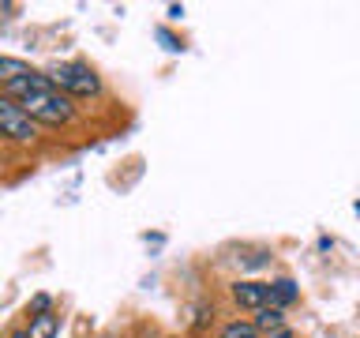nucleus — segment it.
Here are the masks:
<instances>
[{"mask_svg": "<svg viewBox=\"0 0 360 338\" xmlns=\"http://www.w3.org/2000/svg\"><path fill=\"white\" fill-rule=\"evenodd\" d=\"M49 83H53V90H60V94H68V98H98L101 94V79H98V72L90 64H83V61H64V64H53L49 72Z\"/></svg>", "mask_w": 360, "mask_h": 338, "instance_id": "1", "label": "nucleus"}, {"mask_svg": "<svg viewBox=\"0 0 360 338\" xmlns=\"http://www.w3.org/2000/svg\"><path fill=\"white\" fill-rule=\"evenodd\" d=\"M19 106H22V113H27L34 124H49V128H64V124L75 120L72 98L60 94V90H41V94L22 98Z\"/></svg>", "mask_w": 360, "mask_h": 338, "instance_id": "2", "label": "nucleus"}, {"mask_svg": "<svg viewBox=\"0 0 360 338\" xmlns=\"http://www.w3.org/2000/svg\"><path fill=\"white\" fill-rule=\"evenodd\" d=\"M0 132L8 135V143H19V146H34V139H38V124L11 98H0Z\"/></svg>", "mask_w": 360, "mask_h": 338, "instance_id": "3", "label": "nucleus"}, {"mask_svg": "<svg viewBox=\"0 0 360 338\" xmlns=\"http://www.w3.org/2000/svg\"><path fill=\"white\" fill-rule=\"evenodd\" d=\"M233 301L240 304V308L248 312H263L266 304H270V282H236L233 286Z\"/></svg>", "mask_w": 360, "mask_h": 338, "instance_id": "4", "label": "nucleus"}, {"mask_svg": "<svg viewBox=\"0 0 360 338\" xmlns=\"http://www.w3.org/2000/svg\"><path fill=\"white\" fill-rule=\"evenodd\" d=\"M300 297V286L292 278H274L270 282V304H274V308H285V304H292Z\"/></svg>", "mask_w": 360, "mask_h": 338, "instance_id": "5", "label": "nucleus"}, {"mask_svg": "<svg viewBox=\"0 0 360 338\" xmlns=\"http://www.w3.org/2000/svg\"><path fill=\"white\" fill-rule=\"evenodd\" d=\"M30 338H56L60 334V315L56 312H45V315H30V327H27Z\"/></svg>", "mask_w": 360, "mask_h": 338, "instance_id": "6", "label": "nucleus"}, {"mask_svg": "<svg viewBox=\"0 0 360 338\" xmlns=\"http://www.w3.org/2000/svg\"><path fill=\"white\" fill-rule=\"evenodd\" d=\"M34 68L30 64H22V61H15V56H0V83H15V79H22V75H30Z\"/></svg>", "mask_w": 360, "mask_h": 338, "instance_id": "7", "label": "nucleus"}, {"mask_svg": "<svg viewBox=\"0 0 360 338\" xmlns=\"http://www.w3.org/2000/svg\"><path fill=\"white\" fill-rule=\"evenodd\" d=\"M218 338H263V331L255 327V320H233L221 327Z\"/></svg>", "mask_w": 360, "mask_h": 338, "instance_id": "8", "label": "nucleus"}, {"mask_svg": "<svg viewBox=\"0 0 360 338\" xmlns=\"http://www.w3.org/2000/svg\"><path fill=\"white\" fill-rule=\"evenodd\" d=\"M255 327H259L263 334L278 331V327H285V312H281V308H274V304H266V308L255 315Z\"/></svg>", "mask_w": 360, "mask_h": 338, "instance_id": "9", "label": "nucleus"}, {"mask_svg": "<svg viewBox=\"0 0 360 338\" xmlns=\"http://www.w3.org/2000/svg\"><path fill=\"white\" fill-rule=\"evenodd\" d=\"M30 312H34V315L53 312V297H49V293H34V297H30Z\"/></svg>", "mask_w": 360, "mask_h": 338, "instance_id": "10", "label": "nucleus"}, {"mask_svg": "<svg viewBox=\"0 0 360 338\" xmlns=\"http://www.w3.org/2000/svg\"><path fill=\"white\" fill-rule=\"evenodd\" d=\"M158 38H162V42H165V49H169V53H176V49H184V45H180V42H176V38H173V34H169V30H162V27H158Z\"/></svg>", "mask_w": 360, "mask_h": 338, "instance_id": "11", "label": "nucleus"}, {"mask_svg": "<svg viewBox=\"0 0 360 338\" xmlns=\"http://www.w3.org/2000/svg\"><path fill=\"white\" fill-rule=\"evenodd\" d=\"M263 338H292V331H289V327H278V331H270V334H263Z\"/></svg>", "mask_w": 360, "mask_h": 338, "instance_id": "12", "label": "nucleus"}, {"mask_svg": "<svg viewBox=\"0 0 360 338\" xmlns=\"http://www.w3.org/2000/svg\"><path fill=\"white\" fill-rule=\"evenodd\" d=\"M8 338H30V334H27V331H11Z\"/></svg>", "mask_w": 360, "mask_h": 338, "instance_id": "13", "label": "nucleus"}]
</instances>
